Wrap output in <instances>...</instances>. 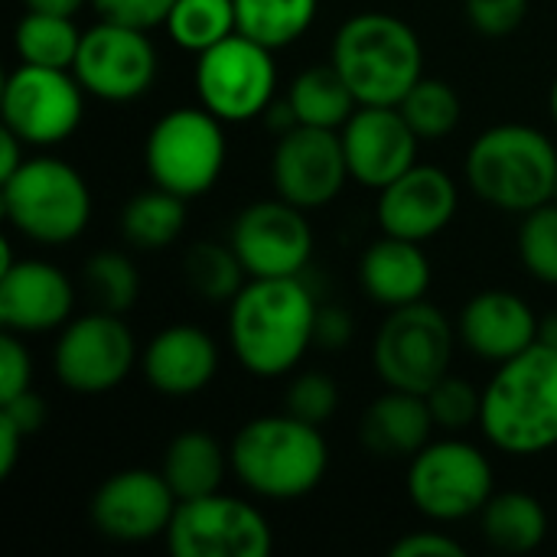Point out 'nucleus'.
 Wrapping results in <instances>:
<instances>
[{
  "mask_svg": "<svg viewBox=\"0 0 557 557\" xmlns=\"http://www.w3.org/2000/svg\"><path fill=\"white\" fill-rule=\"evenodd\" d=\"M317 300L300 277H251L228 307V343L258 379L287 375L313 346Z\"/></svg>",
  "mask_w": 557,
  "mask_h": 557,
  "instance_id": "1",
  "label": "nucleus"
},
{
  "mask_svg": "<svg viewBox=\"0 0 557 557\" xmlns=\"http://www.w3.org/2000/svg\"><path fill=\"white\" fill-rule=\"evenodd\" d=\"M480 428L503 454L535 457L557 447V349L535 343L499 366L483 392Z\"/></svg>",
  "mask_w": 557,
  "mask_h": 557,
  "instance_id": "2",
  "label": "nucleus"
},
{
  "mask_svg": "<svg viewBox=\"0 0 557 557\" xmlns=\"http://www.w3.org/2000/svg\"><path fill=\"white\" fill-rule=\"evenodd\" d=\"M235 476L261 499H300L313 493L330 467V450L317 424L294 414H264L248 421L232 441Z\"/></svg>",
  "mask_w": 557,
  "mask_h": 557,
  "instance_id": "3",
  "label": "nucleus"
},
{
  "mask_svg": "<svg viewBox=\"0 0 557 557\" xmlns=\"http://www.w3.org/2000/svg\"><path fill=\"white\" fill-rule=\"evenodd\" d=\"M330 62L359 104H401V98L424 78L418 33L405 20L379 10L356 13L336 29Z\"/></svg>",
  "mask_w": 557,
  "mask_h": 557,
  "instance_id": "4",
  "label": "nucleus"
},
{
  "mask_svg": "<svg viewBox=\"0 0 557 557\" xmlns=\"http://www.w3.org/2000/svg\"><path fill=\"white\" fill-rule=\"evenodd\" d=\"M467 183L486 206L525 215L555 199V144L532 124H496L473 140Z\"/></svg>",
  "mask_w": 557,
  "mask_h": 557,
  "instance_id": "5",
  "label": "nucleus"
},
{
  "mask_svg": "<svg viewBox=\"0 0 557 557\" xmlns=\"http://www.w3.org/2000/svg\"><path fill=\"white\" fill-rule=\"evenodd\" d=\"M10 225L39 245H69L91 222V193L75 166L59 157H33L0 183Z\"/></svg>",
  "mask_w": 557,
  "mask_h": 557,
  "instance_id": "6",
  "label": "nucleus"
},
{
  "mask_svg": "<svg viewBox=\"0 0 557 557\" xmlns=\"http://www.w3.org/2000/svg\"><path fill=\"white\" fill-rule=\"evenodd\" d=\"M225 121L209 108H173L147 134L144 163L153 186L183 199L206 196L225 170Z\"/></svg>",
  "mask_w": 557,
  "mask_h": 557,
  "instance_id": "7",
  "label": "nucleus"
},
{
  "mask_svg": "<svg viewBox=\"0 0 557 557\" xmlns=\"http://www.w3.org/2000/svg\"><path fill=\"white\" fill-rule=\"evenodd\" d=\"M454 343L450 320L434 304L418 300L388 310L372 346V362L388 388L428 395L444 375H450Z\"/></svg>",
  "mask_w": 557,
  "mask_h": 557,
  "instance_id": "8",
  "label": "nucleus"
},
{
  "mask_svg": "<svg viewBox=\"0 0 557 557\" xmlns=\"http://www.w3.org/2000/svg\"><path fill=\"white\" fill-rule=\"evenodd\" d=\"M408 499L434 522H463L493 499V463L467 441H437L411 457Z\"/></svg>",
  "mask_w": 557,
  "mask_h": 557,
  "instance_id": "9",
  "label": "nucleus"
},
{
  "mask_svg": "<svg viewBox=\"0 0 557 557\" xmlns=\"http://www.w3.org/2000/svg\"><path fill=\"white\" fill-rule=\"evenodd\" d=\"M274 49L232 33L212 49L199 52L196 62V91L202 108H209L225 124L255 121L271 108L277 88Z\"/></svg>",
  "mask_w": 557,
  "mask_h": 557,
  "instance_id": "10",
  "label": "nucleus"
},
{
  "mask_svg": "<svg viewBox=\"0 0 557 557\" xmlns=\"http://www.w3.org/2000/svg\"><path fill=\"white\" fill-rule=\"evenodd\" d=\"M85 114V88L72 69L20 62L3 85V127L26 147L69 140Z\"/></svg>",
  "mask_w": 557,
  "mask_h": 557,
  "instance_id": "11",
  "label": "nucleus"
},
{
  "mask_svg": "<svg viewBox=\"0 0 557 557\" xmlns=\"http://www.w3.org/2000/svg\"><path fill=\"white\" fill-rule=\"evenodd\" d=\"M163 539L173 557H268L274 548L268 519L222 493L180 503Z\"/></svg>",
  "mask_w": 557,
  "mask_h": 557,
  "instance_id": "12",
  "label": "nucleus"
},
{
  "mask_svg": "<svg viewBox=\"0 0 557 557\" xmlns=\"http://www.w3.org/2000/svg\"><path fill=\"white\" fill-rule=\"evenodd\" d=\"M72 72L88 95L124 104L150 91L160 72V55L147 29L101 20L82 33Z\"/></svg>",
  "mask_w": 557,
  "mask_h": 557,
  "instance_id": "13",
  "label": "nucleus"
},
{
  "mask_svg": "<svg viewBox=\"0 0 557 557\" xmlns=\"http://www.w3.org/2000/svg\"><path fill=\"white\" fill-rule=\"evenodd\" d=\"M137 359V343L121 313L95 310L69 320L55 343V375L69 392L101 395L117 388Z\"/></svg>",
  "mask_w": 557,
  "mask_h": 557,
  "instance_id": "14",
  "label": "nucleus"
},
{
  "mask_svg": "<svg viewBox=\"0 0 557 557\" xmlns=\"http://www.w3.org/2000/svg\"><path fill=\"white\" fill-rule=\"evenodd\" d=\"M232 248L248 277H300L313 255V228L300 206L277 196L242 209Z\"/></svg>",
  "mask_w": 557,
  "mask_h": 557,
  "instance_id": "15",
  "label": "nucleus"
},
{
  "mask_svg": "<svg viewBox=\"0 0 557 557\" xmlns=\"http://www.w3.org/2000/svg\"><path fill=\"white\" fill-rule=\"evenodd\" d=\"M271 180L274 193L304 212L330 206L343 193L346 180H352L339 131L307 124L284 131L274 147Z\"/></svg>",
  "mask_w": 557,
  "mask_h": 557,
  "instance_id": "16",
  "label": "nucleus"
},
{
  "mask_svg": "<svg viewBox=\"0 0 557 557\" xmlns=\"http://www.w3.org/2000/svg\"><path fill=\"white\" fill-rule=\"evenodd\" d=\"M176 506L180 499L163 473L121 470L95 490L91 522L111 542L140 545L157 535H166Z\"/></svg>",
  "mask_w": 557,
  "mask_h": 557,
  "instance_id": "17",
  "label": "nucleus"
},
{
  "mask_svg": "<svg viewBox=\"0 0 557 557\" xmlns=\"http://www.w3.org/2000/svg\"><path fill=\"white\" fill-rule=\"evenodd\" d=\"M349 176L369 189H385L418 163V134L398 104H359L339 131Z\"/></svg>",
  "mask_w": 557,
  "mask_h": 557,
  "instance_id": "18",
  "label": "nucleus"
},
{
  "mask_svg": "<svg viewBox=\"0 0 557 557\" xmlns=\"http://www.w3.org/2000/svg\"><path fill=\"white\" fill-rule=\"evenodd\" d=\"M457 206H460L457 183L441 166L414 163L395 183L379 189L375 215L385 235L428 242L454 222Z\"/></svg>",
  "mask_w": 557,
  "mask_h": 557,
  "instance_id": "19",
  "label": "nucleus"
},
{
  "mask_svg": "<svg viewBox=\"0 0 557 557\" xmlns=\"http://www.w3.org/2000/svg\"><path fill=\"white\" fill-rule=\"evenodd\" d=\"M75 287L49 261L23 258L0 271V323L7 333L36 336L72 320Z\"/></svg>",
  "mask_w": 557,
  "mask_h": 557,
  "instance_id": "20",
  "label": "nucleus"
},
{
  "mask_svg": "<svg viewBox=\"0 0 557 557\" xmlns=\"http://www.w3.org/2000/svg\"><path fill=\"white\" fill-rule=\"evenodd\" d=\"M457 333L473 356L503 366L539 343V317L512 290H483L463 307Z\"/></svg>",
  "mask_w": 557,
  "mask_h": 557,
  "instance_id": "21",
  "label": "nucleus"
},
{
  "mask_svg": "<svg viewBox=\"0 0 557 557\" xmlns=\"http://www.w3.org/2000/svg\"><path fill=\"white\" fill-rule=\"evenodd\" d=\"M140 366L150 388L166 398H189L212 385L219 372V346L206 330L176 323L147 343Z\"/></svg>",
  "mask_w": 557,
  "mask_h": 557,
  "instance_id": "22",
  "label": "nucleus"
},
{
  "mask_svg": "<svg viewBox=\"0 0 557 557\" xmlns=\"http://www.w3.org/2000/svg\"><path fill=\"white\" fill-rule=\"evenodd\" d=\"M359 281L375 304L388 310L408 307L424 300L431 287V261L421 251V242L385 235L366 248L359 261Z\"/></svg>",
  "mask_w": 557,
  "mask_h": 557,
  "instance_id": "23",
  "label": "nucleus"
},
{
  "mask_svg": "<svg viewBox=\"0 0 557 557\" xmlns=\"http://www.w3.org/2000/svg\"><path fill=\"white\" fill-rule=\"evenodd\" d=\"M434 428L424 395L388 388L362 414V444L382 460H405L431 444Z\"/></svg>",
  "mask_w": 557,
  "mask_h": 557,
  "instance_id": "24",
  "label": "nucleus"
},
{
  "mask_svg": "<svg viewBox=\"0 0 557 557\" xmlns=\"http://www.w3.org/2000/svg\"><path fill=\"white\" fill-rule=\"evenodd\" d=\"M228 463H232V457L219 447L215 437H209L202 431H186L170 441L160 473L166 476L176 499L186 503V499L219 493Z\"/></svg>",
  "mask_w": 557,
  "mask_h": 557,
  "instance_id": "25",
  "label": "nucleus"
},
{
  "mask_svg": "<svg viewBox=\"0 0 557 557\" xmlns=\"http://www.w3.org/2000/svg\"><path fill=\"white\" fill-rule=\"evenodd\" d=\"M287 104L297 117V124L307 127H326L343 131L346 121L359 111V98L346 85V78L336 72V65H313L304 69L287 95Z\"/></svg>",
  "mask_w": 557,
  "mask_h": 557,
  "instance_id": "26",
  "label": "nucleus"
},
{
  "mask_svg": "<svg viewBox=\"0 0 557 557\" xmlns=\"http://www.w3.org/2000/svg\"><path fill=\"white\" fill-rule=\"evenodd\" d=\"M483 535L493 548L506 555H529L535 552L548 535V516L545 506L529 493H493V499L480 512Z\"/></svg>",
  "mask_w": 557,
  "mask_h": 557,
  "instance_id": "27",
  "label": "nucleus"
},
{
  "mask_svg": "<svg viewBox=\"0 0 557 557\" xmlns=\"http://www.w3.org/2000/svg\"><path fill=\"white\" fill-rule=\"evenodd\" d=\"M186 228V199L153 186L137 193L121 212V235L140 251L170 248Z\"/></svg>",
  "mask_w": 557,
  "mask_h": 557,
  "instance_id": "28",
  "label": "nucleus"
},
{
  "mask_svg": "<svg viewBox=\"0 0 557 557\" xmlns=\"http://www.w3.org/2000/svg\"><path fill=\"white\" fill-rule=\"evenodd\" d=\"M317 7L320 0H235V20L242 36L284 49L313 26Z\"/></svg>",
  "mask_w": 557,
  "mask_h": 557,
  "instance_id": "29",
  "label": "nucleus"
},
{
  "mask_svg": "<svg viewBox=\"0 0 557 557\" xmlns=\"http://www.w3.org/2000/svg\"><path fill=\"white\" fill-rule=\"evenodd\" d=\"M13 46L20 62L46 65V69H72L82 46V33L75 26V16L26 10L13 29Z\"/></svg>",
  "mask_w": 557,
  "mask_h": 557,
  "instance_id": "30",
  "label": "nucleus"
},
{
  "mask_svg": "<svg viewBox=\"0 0 557 557\" xmlns=\"http://www.w3.org/2000/svg\"><path fill=\"white\" fill-rule=\"evenodd\" d=\"M245 268L235 255L232 245H215V242H196L183 255V277L189 290L209 304H232L235 294L245 287Z\"/></svg>",
  "mask_w": 557,
  "mask_h": 557,
  "instance_id": "31",
  "label": "nucleus"
},
{
  "mask_svg": "<svg viewBox=\"0 0 557 557\" xmlns=\"http://www.w3.org/2000/svg\"><path fill=\"white\" fill-rule=\"evenodd\" d=\"M163 26L180 49L199 55L238 33L235 0H176Z\"/></svg>",
  "mask_w": 557,
  "mask_h": 557,
  "instance_id": "32",
  "label": "nucleus"
},
{
  "mask_svg": "<svg viewBox=\"0 0 557 557\" xmlns=\"http://www.w3.org/2000/svg\"><path fill=\"white\" fill-rule=\"evenodd\" d=\"M398 108L421 140H441L454 134L463 114V104L454 85L444 78H428V75L401 98Z\"/></svg>",
  "mask_w": 557,
  "mask_h": 557,
  "instance_id": "33",
  "label": "nucleus"
},
{
  "mask_svg": "<svg viewBox=\"0 0 557 557\" xmlns=\"http://www.w3.org/2000/svg\"><path fill=\"white\" fill-rule=\"evenodd\" d=\"M85 294L91 297L95 310L127 313L140 297V274L134 261L121 251H98L85 261L82 271Z\"/></svg>",
  "mask_w": 557,
  "mask_h": 557,
  "instance_id": "34",
  "label": "nucleus"
},
{
  "mask_svg": "<svg viewBox=\"0 0 557 557\" xmlns=\"http://www.w3.org/2000/svg\"><path fill=\"white\" fill-rule=\"evenodd\" d=\"M519 258L535 281L557 284V202L525 212L519 228Z\"/></svg>",
  "mask_w": 557,
  "mask_h": 557,
  "instance_id": "35",
  "label": "nucleus"
},
{
  "mask_svg": "<svg viewBox=\"0 0 557 557\" xmlns=\"http://www.w3.org/2000/svg\"><path fill=\"white\" fill-rule=\"evenodd\" d=\"M424 398H428V408L434 414V424L450 431V434L467 431L470 424H480L483 392H476L470 382H463L457 375H444Z\"/></svg>",
  "mask_w": 557,
  "mask_h": 557,
  "instance_id": "36",
  "label": "nucleus"
},
{
  "mask_svg": "<svg viewBox=\"0 0 557 557\" xmlns=\"http://www.w3.org/2000/svg\"><path fill=\"white\" fill-rule=\"evenodd\" d=\"M339 408V388L323 372H304L290 382L284 395V411L307 421V424H326Z\"/></svg>",
  "mask_w": 557,
  "mask_h": 557,
  "instance_id": "37",
  "label": "nucleus"
},
{
  "mask_svg": "<svg viewBox=\"0 0 557 557\" xmlns=\"http://www.w3.org/2000/svg\"><path fill=\"white\" fill-rule=\"evenodd\" d=\"M467 20L490 39L512 36L529 13V0H463Z\"/></svg>",
  "mask_w": 557,
  "mask_h": 557,
  "instance_id": "38",
  "label": "nucleus"
},
{
  "mask_svg": "<svg viewBox=\"0 0 557 557\" xmlns=\"http://www.w3.org/2000/svg\"><path fill=\"white\" fill-rule=\"evenodd\" d=\"M176 0H91L101 20L137 26V29H153L163 26Z\"/></svg>",
  "mask_w": 557,
  "mask_h": 557,
  "instance_id": "39",
  "label": "nucleus"
},
{
  "mask_svg": "<svg viewBox=\"0 0 557 557\" xmlns=\"http://www.w3.org/2000/svg\"><path fill=\"white\" fill-rule=\"evenodd\" d=\"M29 382H33V362H29V352L26 346L20 343L16 333H7L0 336V405L29 392Z\"/></svg>",
  "mask_w": 557,
  "mask_h": 557,
  "instance_id": "40",
  "label": "nucleus"
},
{
  "mask_svg": "<svg viewBox=\"0 0 557 557\" xmlns=\"http://www.w3.org/2000/svg\"><path fill=\"white\" fill-rule=\"evenodd\" d=\"M356 336V323L349 317V310L339 307H320L317 313V330H313V343L326 352H339L352 343Z\"/></svg>",
  "mask_w": 557,
  "mask_h": 557,
  "instance_id": "41",
  "label": "nucleus"
},
{
  "mask_svg": "<svg viewBox=\"0 0 557 557\" xmlns=\"http://www.w3.org/2000/svg\"><path fill=\"white\" fill-rule=\"evenodd\" d=\"M392 557H463V545L441 532H408L392 545Z\"/></svg>",
  "mask_w": 557,
  "mask_h": 557,
  "instance_id": "42",
  "label": "nucleus"
},
{
  "mask_svg": "<svg viewBox=\"0 0 557 557\" xmlns=\"http://www.w3.org/2000/svg\"><path fill=\"white\" fill-rule=\"evenodd\" d=\"M0 414L3 418H10L20 431H23V437H33V434H39V428L46 424V401L29 388V392H23V395H16V398H10V401H3L0 405Z\"/></svg>",
  "mask_w": 557,
  "mask_h": 557,
  "instance_id": "43",
  "label": "nucleus"
},
{
  "mask_svg": "<svg viewBox=\"0 0 557 557\" xmlns=\"http://www.w3.org/2000/svg\"><path fill=\"white\" fill-rule=\"evenodd\" d=\"M23 431L0 414V480H7L13 470H16V460H20V447H23Z\"/></svg>",
  "mask_w": 557,
  "mask_h": 557,
  "instance_id": "44",
  "label": "nucleus"
},
{
  "mask_svg": "<svg viewBox=\"0 0 557 557\" xmlns=\"http://www.w3.org/2000/svg\"><path fill=\"white\" fill-rule=\"evenodd\" d=\"M26 144L13 134V131H0V183L7 180V176H13L23 163H26Z\"/></svg>",
  "mask_w": 557,
  "mask_h": 557,
  "instance_id": "45",
  "label": "nucleus"
},
{
  "mask_svg": "<svg viewBox=\"0 0 557 557\" xmlns=\"http://www.w3.org/2000/svg\"><path fill=\"white\" fill-rule=\"evenodd\" d=\"M26 10H36V13H52V16H75L82 10L85 0H23Z\"/></svg>",
  "mask_w": 557,
  "mask_h": 557,
  "instance_id": "46",
  "label": "nucleus"
},
{
  "mask_svg": "<svg viewBox=\"0 0 557 557\" xmlns=\"http://www.w3.org/2000/svg\"><path fill=\"white\" fill-rule=\"evenodd\" d=\"M539 343L557 349V313H548L545 320H539Z\"/></svg>",
  "mask_w": 557,
  "mask_h": 557,
  "instance_id": "47",
  "label": "nucleus"
},
{
  "mask_svg": "<svg viewBox=\"0 0 557 557\" xmlns=\"http://www.w3.org/2000/svg\"><path fill=\"white\" fill-rule=\"evenodd\" d=\"M552 114H555V121H557V82H555V88H552Z\"/></svg>",
  "mask_w": 557,
  "mask_h": 557,
  "instance_id": "48",
  "label": "nucleus"
},
{
  "mask_svg": "<svg viewBox=\"0 0 557 557\" xmlns=\"http://www.w3.org/2000/svg\"><path fill=\"white\" fill-rule=\"evenodd\" d=\"M555 202H557V183H555Z\"/></svg>",
  "mask_w": 557,
  "mask_h": 557,
  "instance_id": "49",
  "label": "nucleus"
}]
</instances>
